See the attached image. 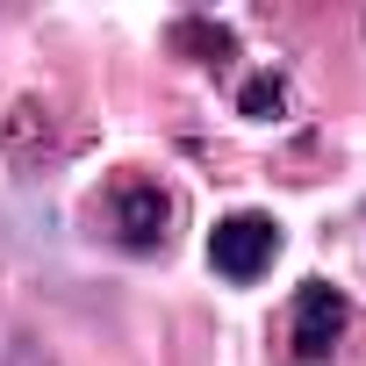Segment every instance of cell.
<instances>
[{
	"label": "cell",
	"instance_id": "obj_1",
	"mask_svg": "<svg viewBox=\"0 0 366 366\" xmlns=\"http://www.w3.org/2000/svg\"><path fill=\"white\" fill-rule=\"evenodd\" d=\"M273 259H280V223L259 216V209H237V216H223L209 230V266L223 280H237V287H252L259 273H273Z\"/></svg>",
	"mask_w": 366,
	"mask_h": 366
},
{
	"label": "cell",
	"instance_id": "obj_2",
	"mask_svg": "<svg viewBox=\"0 0 366 366\" xmlns=\"http://www.w3.org/2000/svg\"><path fill=\"white\" fill-rule=\"evenodd\" d=\"M345 295L330 287V280H302L295 287V309H287V345H295V359L302 366H323L330 352H337V337H345Z\"/></svg>",
	"mask_w": 366,
	"mask_h": 366
},
{
	"label": "cell",
	"instance_id": "obj_3",
	"mask_svg": "<svg viewBox=\"0 0 366 366\" xmlns=\"http://www.w3.org/2000/svg\"><path fill=\"white\" fill-rule=\"evenodd\" d=\"M108 216H115V237L129 252H158L165 244V223H172V194L158 179H122L108 194Z\"/></svg>",
	"mask_w": 366,
	"mask_h": 366
},
{
	"label": "cell",
	"instance_id": "obj_4",
	"mask_svg": "<svg viewBox=\"0 0 366 366\" xmlns=\"http://www.w3.org/2000/svg\"><path fill=\"white\" fill-rule=\"evenodd\" d=\"M280 101H287V86H280V79H252V86H244V115H259V122H266Z\"/></svg>",
	"mask_w": 366,
	"mask_h": 366
},
{
	"label": "cell",
	"instance_id": "obj_5",
	"mask_svg": "<svg viewBox=\"0 0 366 366\" xmlns=\"http://www.w3.org/2000/svg\"><path fill=\"white\" fill-rule=\"evenodd\" d=\"M0 366H51V352L36 337H8V345H0Z\"/></svg>",
	"mask_w": 366,
	"mask_h": 366
}]
</instances>
